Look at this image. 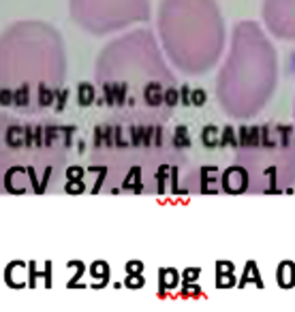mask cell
Segmentation results:
<instances>
[{
	"label": "cell",
	"mask_w": 295,
	"mask_h": 312,
	"mask_svg": "<svg viewBox=\"0 0 295 312\" xmlns=\"http://www.w3.org/2000/svg\"><path fill=\"white\" fill-rule=\"evenodd\" d=\"M13 103L17 107H24L26 103H28V90H26V88H17V90L13 92Z\"/></svg>",
	"instance_id": "cell-1"
},
{
	"label": "cell",
	"mask_w": 295,
	"mask_h": 312,
	"mask_svg": "<svg viewBox=\"0 0 295 312\" xmlns=\"http://www.w3.org/2000/svg\"><path fill=\"white\" fill-rule=\"evenodd\" d=\"M13 103V92L9 88H0V105H11Z\"/></svg>",
	"instance_id": "cell-2"
},
{
	"label": "cell",
	"mask_w": 295,
	"mask_h": 312,
	"mask_svg": "<svg viewBox=\"0 0 295 312\" xmlns=\"http://www.w3.org/2000/svg\"><path fill=\"white\" fill-rule=\"evenodd\" d=\"M39 101L43 105H49L51 103V92L47 90V88H41V90H39Z\"/></svg>",
	"instance_id": "cell-3"
}]
</instances>
